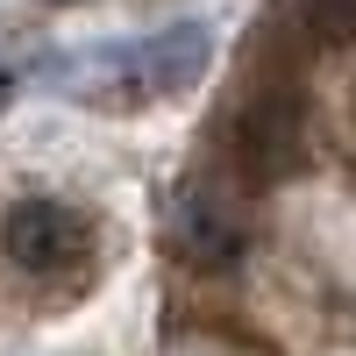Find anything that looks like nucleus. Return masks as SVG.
Wrapping results in <instances>:
<instances>
[{"mask_svg": "<svg viewBox=\"0 0 356 356\" xmlns=\"http://www.w3.org/2000/svg\"><path fill=\"white\" fill-rule=\"evenodd\" d=\"M0 250H8L15 271H29V278H57V271H72V264H86L93 228H86L65 200L29 193V200L8 207V221H0Z\"/></svg>", "mask_w": 356, "mask_h": 356, "instance_id": "2", "label": "nucleus"}, {"mask_svg": "<svg viewBox=\"0 0 356 356\" xmlns=\"http://www.w3.org/2000/svg\"><path fill=\"white\" fill-rule=\"evenodd\" d=\"M307 36H349L356 29V0H292Z\"/></svg>", "mask_w": 356, "mask_h": 356, "instance_id": "5", "label": "nucleus"}, {"mask_svg": "<svg viewBox=\"0 0 356 356\" xmlns=\"http://www.w3.org/2000/svg\"><path fill=\"white\" fill-rule=\"evenodd\" d=\"M171 250L200 264V271H228L235 257L250 250V221L221 186H186L171 207Z\"/></svg>", "mask_w": 356, "mask_h": 356, "instance_id": "3", "label": "nucleus"}, {"mask_svg": "<svg viewBox=\"0 0 356 356\" xmlns=\"http://www.w3.org/2000/svg\"><path fill=\"white\" fill-rule=\"evenodd\" d=\"M8 100H15V79H8V72H0V114H8Z\"/></svg>", "mask_w": 356, "mask_h": 356, "instance_id": "6", "label": "nucleus"}, {"mask_svg": "<svg viewBox=\"0 0 356 356\" xmlns=\"http://www.w3.org/2000/svg\"><path fill=\"white\" fill-rule=\"evenodd\" d=\"M221 143H228V157L243 164L250 178H285L292 164L307 157V114H300V100H285L278 86L250 79V93L235 100Z\"/></svg>", "mask_w": 356, "mask_h": 356, "instance_id": "1", "label": "nucleus"}, {"mask_svg": "<svg viewBox=\"0 0 356 356\" xmlns=\"http://www.w3.org/2000/svg\"><path fill=\"white\" fill-rule=\"evenodd\" d=\"M207 65V36L200 29H164V36H150L143 50H129V86H143V93H178V86H193Z\"/></svg>", "mask_w": 356, "mask_h": 356, "instance_id": "4", "label": "nucleus"}]
</instances>
